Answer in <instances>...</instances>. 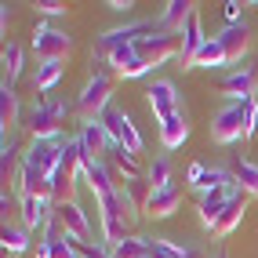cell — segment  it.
<instances>
[{
	"label": "cell",
	"mask_w": 258,
	"mask_h": 258,
	"mask_svg": "<svg viewBox=\"0 0 258 258\" xmlns=\"http://www.w3.org/2000/svg\"><path fill=\"white\" fill-rule=\"evenodd\" d=\"M113 84H116L113 73H95V77L88 80V88H84L80 98H77V113L84 116V124H95V120L113 106V102H109Z\"/></svg>",
	"instance_id": "1"
},
{
	"label": "cell",
	"mask_w": 258,
	"mask_h": 258,
	"mask_svg": "<svg viewBox=\"0 0 258 258\" xmlns=\"http://www.w3.org/2000/svg\"><path fill=\"white\" fill-rule=\"evenodd\" d=\"M135 55L146 66H164L171 58H182V33H164V29L149 33V37L135 44Z\"/></svg>",
	"instance_id": "2"
},
{
	"label": "cell",
	"mask_w": 258,
	"mask_h": 258,
	"mask_svg": "<svg viewBox=\"0 0 258 258\" xmlns=\"http://www.w3.org/2000/svg\"><path fill=\"white\" fill-rule=\"evenodd\" d=\"M211 139H215V142H222V146L247 139V116H244V102H229L226 109H218L215 124H211Z\"/></svg>",
	"instance_id": "3"
},
{
	"label": "cell",
	"mask_w": 258,
	"mask_h": 258,
	"mask_svg": "<svg viewBox=\"0 0 258 258\" xmlns=\"http://www.w3.org/2000/svg\"><path fill=\"white\" fill-rule=\"evenodd\" d=\"M33 51L40 55V62H66L73 55V37L55 26H40L33 37Z\"/></svg>",
	"instance_id": "4"
},
{
	"label": "cell",
	"mask_w": 258,
	"mask_h": 258,
	"mask_svg": "<svg viewBox=\"0 0 258 258\" xmlns=\"http://www.w3.org/2000/svg\"><path fill=\"white\" fill-rule=\"evenodd\" d=\"M62 153H66V142L62 139H33V146H29V153H26L22 164L44 171V175L51 178L62 167Z\"/></svg>",
	"instance_id": "5"
},
{
	"label": "cell",
	"mask_w": 258,
	"mask_h": 258,
	"mask_svg": "<svg viewBox=\"0 0 258 258\" xmlns=\"http://www.w3.org/2000/svg\"><path fill=\"white\" fill-rule=\"evenodd\" d=\"M222 51H226V66H236L240 70V62L247 58V51H251V29L247 22H236V26H226V33L218 37Z\"/></svg>",
	"instance_id": "6"
},
{
	"label": "cell",
	"mask_w": 258,
	"mask_h": 258,
	"mask_svg": "<svg viewBox=\"0 0 258 258\" xmlns=\"http://www.w3.org/2000/svg\"><path fill=\"white\" fill-rule=\"evenodd\" d=\"M55 218L62 222L66 236L80 240V244H91V218H88V211H84L80 204H58V208H55Z\"/></svg>",
	"instance_id": "7"
},
{
	"label": "cell",
	"mask_w": 258,
	"mask_h": 258,
	"mask_svg": "<svg viewBox=\"0 0 258 258\" xmlns=\"http://www.w3.org/2000/svg\"><path fill=\"white\" fill-rule=\"evenodd\" d=\"M146 95H149V109H153V116H157L160 124H164V120H171L175 113H182V102H178L175 84H171V80H157Z\"/></svg>",
	"instance_id": "8"
},
{
	"label": "cell",
	"mask_w": 258,
	"mask_h": 258,
	"mask_svg": "<svg viewBox=\"0 0 258 258\" xmlns=\"http://www.w3.org/2000/svg\"><path fill=\"white\" fill-rule=\"evenodd\" d=\"M106 164H109V171H113L116 185H124V182H131V178H142V164H139V157H135L131 149H124V146H113L109 157H106Z\"/></svg>",
	"instance_id": "9"
},
{
	"label": "cell",
	"mask_w": 258,
	"mask_h": 258,
	"mask_svg": "<svg viewBox=\"0 0 258 258\" xmlns=\"http://www.w3.org/2000/svg\"><path fill=\"white\" fill-rule=\"evenodd\" d=\"M19 193H22V197H33V200H44V204H51L55 189H51V178L44 175V171H37V167L22 164V175H19Z\"/></svg>",
	"instance_id": "10"
},
{
	"label": "cell",
	"mask_w": 258,
	"mask_h": 258,
	"mask_svg": "<svg viewBox=\"0 0 258 258\" xmlns=\"http://www.w3.org/2000/svg\"><path fill=\"white\" fill-rule=\"evenodd\" d=\"M254 88H258V66H244V70H236V73H229L226 80H222V91H226L233 102L251 98Z\"/></svg>",
	"instance_id": "11"
},
{
	"label": "cell",
	"mask_w": 258,
	"mask_h": 258,
	"mask_svg": "<svg viewBox=\"0 0 258 258\" xmlns=\"http://www.w3.org/2000/svg\"><path fill=\"white\" fill-rule=\"evenodd\" d=\"M208 44V37H204V29H200V11H193L189 15V22H185V29H182V70H189V66L197 62V55H200V47Z\"/></svg>",
	"instance_id": "12"
},
{
	"label": "cell",
	"mask_w": 258,
	"mask_h": 258,
	"mask_svg": "<svg viewBox=\"0 0 258 258\" xmlns=\"http://www.w3.org/2000/svg\"><path fill=\"white\" fill-rule=\"evenodd\" d=\"M247 200H251V197L244 193V189H236V197L226 204V211H222V215H218V222L211 226V236H218V240H222V236H229V233L240 226V218H244V211H247Z\"/></svg>",
	"instance_id": "13"
},
{
	"label": "cell",
	"mask_w": 258,
	"mask_h": 258,
	"mask_svg": "<svg viewBox=\"0 0 258 258\" xmlns=\"http://www.w3.org/2000/svg\"><path fill=\"white\" fill-rule=\"evenodd\" d=\"M29 131H33V139H62V116L44 102V106L29 113Z\"/></svg>",
	"instance_id": "14"
},
{
	"label": "cell",
	"mask_w": 258,
	"mask_h": 258,
	"mask_svg": "<svg viewBox=\"0 0 258 258\" xmlns=\"http://www.w3.org/2000/svg\"><path fill=\"white\" fill-rule=\"evenodd\" d=\"M51 211H55V204H44V200H33V197H19V215H22V226L29 233L33 229H47Z\"/></svg>",
	"instance_id": "15"
},
{
	"label": "cell",
	"mask_w": 258,
	"mask_h": 258,
	"mask_svg": "<svg viewBox=\"0 0 258 258\" xmlns=\"http://www.w3.org/2000/svg\"><path fill=\"white\" fill-rule=\"evenodd\" d=\"M80 146L88 149V157H95V160H106L109 157V149H113V139L106 135V127L98 124H84V131H80Z\"/></svg>",
	"instance_id": "16"
},
{
	"label": "cell",
	"mask_w": 258,
	"mask_h": 258,
	"mask_svg": "<svg viewBox=\"0 0 258 258\" xmlns=\"http://www.w3.org/2000/svg\"><path fill=\"white\" fill-rule=\"evenodd\" d=\"M0 178H4V193H8V185H19V175H22V167H19V142H15V135H4V146H0Z\"/></svg>",
	"instance_id": "17"
},
{
	"label": "cell",
	"mask_w": 258,
	"mask_h": 258,
	"mask_svg": "<svg viewBox=\"0 0 258 258\" xmlns=\"http://www.w3.org/2000/svg\"><path fill=\"white\" fill-rule=\"evenodd\" d=\"M193 11H197L193 0H171V4L164 8V15H160V29L164 33H182Z\"/></svg>",
	"instance_id": "18"
},
{
	"label": "cell",
	"mask_w": 258,
	"mask_h": 258,
	"mask_svg": "<svg viewBox=\"0 0 258 258\" xmlns=\"http://www.w3.org/2000/svg\"><path fill=\"white\" fill-rule=\"evenodd\" d=\"M178 204H182V193L175 185H167V189H153V200H149V208L146 215L149 218H171L178 211Z\"/></svg>",
	"instance_id": "19"
},
{
	"label": "cell",
	"mask_w": 258,
	"mask_h": 258,
	"mask_svg": "<svg viewBox=\"0 0 258 258\" xmlns=\"http://www.w3.org/2000/svg\"><path fill=\"white\" fill-rule=\"evenodd\" d=\"M88 185H91V193H95L98 200H102V197H109V193H116V189H120L106 160H95V167L88 171Z\"/></svg>",
	"instance_id": "20"
},
{
	"label": "cell",
	"mask_w": 258,
	"mask_h": 258,
	"mask_svg": "<svg viewBox=\"0 0 258 258\" xmlns=\"http://www.w3.org/2000/svg\"><path fill=\"white\" fill-rule=\"evenodd\" d=\"M185 139H189V120H185V113H175L171 120H164V124H160V142H164L167 149H178Z\"/></svg>",
	"instance_id": "21"
},
{
	"label": "cell",
	"mask_w": 258,
	"mask_h": 258,
	"mask_svg": "<svg viewBox=\"0 0 258 258\" xmlns=\"http://www.w3.org/2000/svg\"><path fill=\"white\" fill-rule=\"evenodd\" d=\"M229 171H233V178H236V185L244 189L247 197H258V167H254L251 160H240V157H236Z\"/></svg>",
	"instance_id": "22"
},
{
	"label": "cell",
	"mask_w": 258,
	"mask_h": 258,
	"mask_svg": "<svg viewBox=\"0 0 258 258\" xmlns=\"http://www.w3.org/2000/svg\"><path fill=\"white\" fill-rule=\"evenodd\" d=\"M51 189H55V197H51V204H77V178L66 175V171H55L51 175Z\"/></svg>",
	"instance_id": "23"
},
{
	"label": "cell",
	"mask_w": 258,
	"mask_h": 258,
	"mask_svg": "<svg viewBox=\"0 0 258 258\" xmlns=\"http://www.w3.org/2000/svg\"><path fill=\"white\" fill-rule=\"evenodd\" d=\"M0 124H4V135L19 127V95L11 88H0Z\"/></svg>",
	"instance_id": "24"
},
{
	"label": "cell",
	"mask_w": 258,
	"mask_h": 258,
	"mask_svg": "<svg viewBox=\"0 0 258 258\" xmlns=\"http://www.w3.org/2000/svg\"><path fill=\"white\" fill-rule=\"evenodd\" d=\"M124 193H127V200H131V208L139 211V215H146L149 200H153V185H149V178H131V182H124Z\"/></svg>",
	"instance_id": "25"
},
{
	"label": "cell",
	"mask_w": 258,
	"mask_h": 258,
	"mask_svg": "<svg viewBox=\"0 0 258 258\" xmlns=\"http://www.w3.org/2000/svg\"><path fill=\"white\" fill-rule=\"evenodd\" d=\"M0 244H4L8 254H22V251L29 247V229H26V226H4Z\"/></svg>",
	"instance_id": "26"
},
{
	"label": "cell",
	"mask_w": 258,
	"mask_h": 258,
	"mask_svg": "<svg viewBox=\"0 0 258 258\" xmlns=\"http://www.w3.org/2000/svg\"><path fill=\"white\" fill-rule=\"evenodd\" d=\"M98 124L106 127V135H109L113 146H116V142H120V131H124V124H127V113H124V109H116V106H109L106 113L98 116Z\"/></svg>",
	"instance_id": "27"
},
{
	"label": "cell",
	"mask_w": 258,
	"mask_h": 258,
	"mask_svg": "<svg viewBox=\"0 0 258 258\" xmlns=\"http://www.w3.org/2000/svg\"><path fill=\"white\" fill-rule=\"evenodd\" d=\"M58 80H62V62H40L37 66V80H33V84H37V91L47 95Z\"/></svg>",
	"instance_id": "28"
},
{
	"label": "cell",
	"mask_w": 258,
	"mask_h": 258,
	"mask_svg": "<svg viewBox=\"0 0 258 258\" xmlns=\"http://www.w3.org/2000/svg\"><path fill=\"white\" fill-rule=\"evenodd\" d=\"M37 258H77V247L70 244V236L66 240H44L37 247Z\"/></svg>",
	"instance_id": "29"
},
{
	"label": "cell",
	"mask_w": 258,
	"mask_h": 258,
	"mask_svg": "<svg viewBox=\"0 0 258 258\" xmlns=\"http://www.w3.org/2000/svg\"><path fill=\"white\" fill-rule=\"evenodd\" d=\"M109 251H113V258H149V240L131 236V240H124V244H116Z\"/></svg>",
	"instance_id": "30"
},
{
	"label": "cell",
	"mask_w": 258,
	"mask_h": 258,
	"mask_svg": "<svg viewBox=\"0 0 258 258\" xmlns=\"http://www.w3.org/2000/svg\"><path fill=\"white\" fill-rule=\"evenodd\" d=\"M4 73H8L4 88H11V84L19 80V73H22V47L19 44H8L4 47Z\"/></svg>",
	"instance_id": "31"
},
{
	"label": "cell",
	"mask_w": 258,
	"mask_h": 258,
	"mask_svg": "<svg viewBox=\"0 0 258 258\" xmlns=\"http://www.w3.org/2000/svg\"><path fill=\"white\" fill-rule=\"evenodd\" d=\"M193 66H208V70H211V66H226V51H222L218 37H211L208 44L200 47V55H197V62H193Z\"/></svg>",
	"instance_id": "32"
},
{
	"label": "cell",
	"mask_w": 258,
	"mask_h": 258,
	"mask_svg": "<svg viewBox=\"0 0 258 258\" xmlns=\"http://www.w3.org/2000/svg\"><path fill=\"white\" fill-rule=\"evenodd\" d=\"M146 178H149L153 189H167V185H171V160H167V157H157V160L149 164V175H146Z\"/></svg>",
	"instance_id": "33"
},
{
	"label": "cell",
	"mask_w": 258,
	"mask_h": 258,
	"mask_svg": "<svg viewBox=\"0 0 258 258\" xmlns=\"http://www.w3.org/2000/svg\"><path fill=\"white\" fill-rule=\"evenodd\" d=\"M244 116H247V139H251L254 127H258V98H254V95L244 98Z\"/></svg>",
	"instance_id": "34"
},
{
	"label": "cell",
	"mask_w": 258,
	"mask_h": 258,
	"mask_svg": "<svg viewBox=\"0 0 258 258\" xmlns=\"http://www.w3.org/2000/svg\"><path fill=\"white\" fill-rule=\"evenodd\" d=\"M37 8H40L44 15H66V11H70L62 0H44V4H37Z\"/></svg>",
	"instance_id": "35"
},
{
	"label": "cell",
	"mask_w": 258,
	"mask_h": 258,
	"mask_svg": "<svg viewBox=\"0 0 258 258\" xmlns=\"http://www.w3.org/2000/svg\"><path fill=\"white\" fill-rule=\"evenodd\" d=\"M226 19H229V26L240 22V4H236V0H229V4H226Z\"/></svg>",
	"instance_id": "36"
},
{
	"label": "cell",
	"mask_w": 258,
	"mask_h": 258,
	"mask_svg": "<svg viewBox=\"0 0 258 258\" xmlns=\"http://www.w3.org/2000/svg\"><path fill=\"white\" fill-rule=\"evenodd\" d=\"M109 8H113V11H127V8H135V4H131V0H113Z\"/></svg>",
	"instance_id": "37"
},
{
	"label": "cell",
	"mask_w": 258,
	"mask_h": 258,
	"mask_svg": "<svg viewBox=\"0 0 258 258\" xmlns=\"http://www.w3.org/2000/svg\"><path fill=\"white\" fill-rule=\"evenodd\" d=\"M182 258H208V254H204V251H197V247H185V254Z\"/></svg>",
	"instance_id": "38"
},
{
	"label": "cell",
	"mask_w": 258,
	"mask_h": 258,
	"mask_svg": "<svg viewBox=\"0 0 258 258\" xmlns=\"http://www.w3.org/2000/svg\"><path fill=\"white\" fill-rule=\"evenodd\" d=\"M4 258H15V254H8V251H4Z\"/></svg>",
	"instance_id": "39"
},
{
	"label": "cell",
	"mask_w": 258,
	"mask_h": 258,
	"mask_svg": "<svg viewBox=\"0 0 258 258\" xmlns=\"http://www.w3.org/2000/svg\"><path fill=\"white\" fill-rule=\"evenodd\" d=\"M218 258H226V254H218Z\"/></svg>",
	"instance_id": "40"
}]
</instances>
